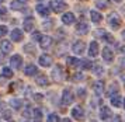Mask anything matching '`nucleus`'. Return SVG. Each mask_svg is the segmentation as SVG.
Returning a JSON list of instances; mask_svg holds the SVG:
<instances>
[{"label": "nucleus", "instance_id": "nucleus-1", "mask_svg": "<svg viewBox=\"0 0 125 122\" xmlns=\"http://www.w3.org/2000/svg\"><path fill=\"white\" fill-rule=\"evenodd\" d=\"M108 22H110V25L113 30H118L119 25H121V17L117 14V13H110V16H108Z\"/></svg>", "mask_w": 125, "mask_h": 122}, {"label": "nucleus", "instance_id": "nucleus-2", "mask_svg": "<svg viewBox=\"0 0 125 122\" xmlns=\"http://www.w3.org/2000/svg\"><path fill=\"white\" fill-rule=\"evenodd\" d=\"M49 6H51V9L55 13H61V11L66 10V3H63L61 0H53V1L49 3Z\"/></svg>", "mask_w": 125, "mask_h": 122}, {"label": "nucleus", "instance_id": "nucleus-3", "mask_svg": "<svg viewBox=\"0 0 125 122\" xmlns=\"http://www.w3.org/2000/svg\"><path fill=\"white\" fill-rule=\"evenodd\" d=\"M73 94H72V91L69 89L63 90V94H62V102L65 104V105H70L72 102H73Z\"/></svg>", "mask_w": 125, "mask_h": 122}, {"label": "nucleus", "instance_id": "nucleus-4", "mask_svg": "<svg viewBox=\"0 0 125 122\" xmlns=\"http://www.w3.org/2000/svg\"><path fill=\"white\" fill-rule=\"evenodd\" d=\"M72 117L74 119H77V121H84V111H83V108L80 105L74 107L73 110H72Z\"/></svg>", "mask_w": 125, "mask_h": 122}, {"label": "nucleus", "instance_id": "nucleus-5", "mask_svg": "<svg viewBox=\"0 0 125 122\" xmlns=\"http://www.w3.org/2000/svg\"><path fill=\"white\" fill-rule=\"evenodd\" d=\"M72 49H73L74 53H77V55H83L86 51V44L83 41H76L72 46Z\"/></svg>", "mask_w": 125, "mask_h": 122}, {"label": "nucleus", "instance_id": "nucleus-6", "mask_svg": "<svg viewBox=\"0 0 125 122\" xmlns=\"http://www.w3.org/2000/svg\"><path fill=\"white\" fill-rule=\"evenodd\" d=\"M21 65H23V58L20 55H14L10 58V66L13 69H21Z\"/></svg>", "mask_w": 125, "mask_h": 122}, {"label": "nucleus", "instance_id": "nucleus-7", "mask_svg": "<svg viewBox=\"0 0 125 122\" xmlns=\"http://www.w3.org/2000/svg\"><path fill=\"white\" fill-rule=\"evenodd\" d=\"M52 38L51 37H48V35H42L40 39V45H41V48L42 49H48V48H51V45H52Z\"/></svg>", "mask_w": 125, "mask_h": 122}, {"label": "nucleus", "instance_id": "nucleus-8", "mask_svg": "<svg viewBox=\"0 0 125 122\" xmlns=\"http://www.w3.org/2000/svg\"><path fill=\"white\" fill-rule=\"evenodd\" d=\"M103 58H104V61L107 62V63H111V62L114 61V52L111 51V48L105 46V48L103 49Z\"/></svg>", "mask_w": 125, "mask_h": 122}, {"label": "nucleus", "instance_id": "nucleus-9", "mask_svg": "<svg viewBox=\"0 0 125 122\" xmlns=\"http://www.w3.org/2000/svg\"><path fill=\"white\" fill-rule=\"evenodd\" d=\"M38 62H40V65H41V66L48 67V66H51V65H52V58H51L49 55L44 53V55H41V56H40Z\"/></svg>", "mask_w": 125, "mask_h": 122}, {"label": "nucleus", "instance_id": "nucleus-10", "mask_svg": "<svg viewBox=\"0 0 125 122\" xmlns=\"http://www.w3.org/2000/svg\"><path fill=\"white\" fill-rule=\"evenodd\" d=\"M10 37H11V39L14 41V42H20L21 39H23V31L21 30H18V28H16V30H13L11 34H10Z\"/></svg>", "mask_w": 125, "mask_h": 122}, {"label": "nucleus", "instance_id": "nucleus-11", "mask_svg": "<svg viewBox=\"0 0 125 122\" xmlns=\"http://www.w3.org/2000/svg\"><path fill=\"white\" fill-rule=\"evenodd\" d=\"M0 48L3 51V53H10V51L13 49V45L10 41H7V39H3L1 42H0Z\"/></svg>", "mask_w": 125, "mask_h": 122}, {"label": "nucleus", "instance_id": "nucleus-12", "mask_svg": "<svg viewBox=\"0 0 125 122\" xmlns=\"http://www.w3.org/2000/svg\"><path fill=\"white\" fill-rule=\"evenodd\" d=\"M10 9H11V10H23V9H25V1L14 0V1L10 3Z\"/></svg>", "mask_w": 125, "mask_h": 122}, {"label": "nucleus", "instance_id": "nucleus-13", "mask_svg": "<svg viewBox=\"0 0 125 122\" xmlns=\"http://www.w3.org/2000/svg\"><path fill=\"white\" fill-rule=\"evenodd\" d=\"M76 32L79 34V35H84V34L89 32V24H86V22H80L77 24V27H76Z\"/></svg>", "mask_w": 125, "mask_h": 122}, {"label": "nucleus", "instance_id": "nucleus-14", "mask_svg": "<svg viewBox=\"0 0 125 122\" xmlns=\"http://www.w3.org/2000/svg\"><path fill=\"white\" fill-rule=\"evenodd\" d=\"M97 53H98V45H97L96 41H93L89 46V56L94 58V56H97Z\"/></svg>", "mask_w": 125, "mask_h": 122}, {"label": "nucleus", "instance_id": "nucleus-15", "mask_svg": "<svg viewBox=\"0 0 125 122\" xmlns=\"http://www.w3.org/2000/svg\"><path fill=\"white\" fill-rule=\"evenodd\" d=\"M93 89H94V93L96 94H101L103 91H104V81L103 80H97L94 86H93Z\"/></svg>", "mask_w": 125, "mask_h": 122}, {"label": "nucleus", "instance_id": "nucleus-16", "mask_svg": "<svg viewBox=\"0 0 125 122\" xmlns=\"http://www.w3.org/2000/svg\"><path fill=\"white\" fill-rule=\"evenodd\" d=\"M111 110L108 108V107H101V110H100V119H107V118L111 117Z\"/></svg>", "mask_w": 125, "mask_h": 122}, {"label": "nucleus", "instance_id": "nucleus-17", "mask_svg": "<svg viewBox=\"0 0 125 122\" xmlns=\"http://www.w3.org/2000/svg\"><path fill=\"white\" fill-rule=\"evenodd\" d=\"M66 65L69 67H77L80 65V61L77 58H72V56H68L66 58Z\"/></svg>", "mask_w": 125, "mask_h": 122}, {"label": "nucleus", "instance_id": "nucleus-18", "mask_svg": "<svg viewBox=\"0 0 125 122\" xmlns=\"http://www.w3.org/2000/svg\"><path fill=\"white\" fill-rule=\"evenodd\" d=\"M62 66H59L58 65L53 70H52V77L55 79V80H62Z\"/></svg>", "mask_w": 125, "mask_h": 122}, {"label": "nucleus", "instance_id": "nucleus-19", "mask_svg": "<svg viewBox=\"0 0 125 122\" xmlns=\"http://www.w3.org/2000/svg\"><path fill=\"white\" fill-rule=\"evenodd\" d=\"M37 11L40 13V16L42 17H48L49 16V9L46 6H42V4H38L37 6Z\"/></svg>", "mask_w": 125, "mask_h": 122}, {"label": "nucleus", "instance_id": "nucleus-20", "mask_svg": "<svg viewBox=\"0 0 125 122\" xmlns=\"http://www.w3.org/2000/svg\"><path fill=\"white\" fill-rule=\"evenodd\" d=\"M62 21L65 22V24H73L74 22V16L72 14V13H65L62 16Z\"/></svg>", "mask_w": 125, "mask_h": 122}, {"label": "nucleus", "instance_id": "nucleus-21", "mask_svg": "<svg viewBox=\"0 0 125 122\" xmlns=\"http://www.w3.org/2000/svg\"><path fill=\"white\" fill-rule=\"evenodd\" d=\"M37 72H38V69H37V66H34V65H28V66L24 69V73H25L27 76H34V74H37Z\"/></svg>", "mask_w": 125, "mask_h": 122}, {"label": "nucleus", "instance_id": "nucleus-22", "mask_svg": "<svg viewBox=\"0 0 125 122\" xmlns=\"http://www.w3.org/2000/svg\"><path fill=\"white\" fill-rule=\"evenodd\" d=\"M90 16H91V21L93 22H100L103 20V16L96 10H91L90 11Z\"/></svg>", "mask_w": 125, "mask_h": 122}, {"label": "nucleus", "instance_id": "nucleus-23", "mask_svg": "<svg viewBox=\"0 0 125 122\" xmlns=\"http://www.w3.org/2000/svg\"><path fill=\"white\" fill-rule=\"evenodd\" d=\"M32 28H34V18H27L24 21V30L30 32V31H32Z\"/></svg>", "mask_w": 125, "mask_h": 122}, {"label": "nucleus", "instance_id": "nucleus-24", "mask_svg": "<svg viewBox=\"0 0 125 122\" xmlns=\"http://www.w3.org/2000/svg\"><path fill=\"white\" fill-rule=\"evenodd\" d=\"M37 84H38V86H48V84H49V81H48L46 76L40 74V76L37 77Z\"/></svg>", "mask_w": 125, "mask_h": 122}, {"label": "nucleus", "instance_id": "nucleus-25", "mask_svg": "<svg viewBox=\"0 0 125 122\" xmlns=\"http://www.w3.org/2000/svg\"><path fill=\"white\" fill-rule=\"evenodd\" d=\"M10 105H11L14 110H20V108L23 107V101L18 100V98H13V100L10 101Z\"/></svg>", "mask_w": 125, "mask_h": 122}, {"label": "nucleus", "instance_id": "nucleus-26", "mask_svg": "<svg viewBox=\"0 0 125 122\" xmlns=\"http://www.w3.org/2000/svg\"><path fill=\"white\" fill-rule=\"evenodd\" d=\"M32 117H34V122H41V117H42V114H41V110L40 108H35L32 110Z\"/></svg>", "mask_w": 125, "mask_h": 122}, {"label": "nucleus", "instance_id": "nucleus-27", "mask_svg": "<svg viewBox=\"0 0 125 122\" xmlns=\"http://www.w3.org/2000/svg\"><path fill=\"white\" fill-rule=\"evenodd\" d=\"M118 91V87H117V84L115 83H113V86H110V90L107 91V95L111 98V97H114V94Z\"/></svg>", "mask_w": 125, "mask_h": 122}, {"label": "nucleus", "instance_id": "nucleus-28", "mask_svg": "<svg viewBox=\"0 0 125 122\" xmlns=\"http://www.w3.org/2000/svg\"><path fill=\"white\" fill-rule=\"evenodd\" d=\"M1 74L7 79H11L13 77V70L10 67H3V70H1Z\"/></svg>", "mask_w": 125, "mask_h": 122}, {"label": "nucleus", "instance_id": "nucleus-29", "mask_svg": "<svg viewBox=\"0 0 125 122\" xmlns=\"http://www.w3.org/2000/svg\"><path fill=\"white\" fill-rule=\"evenodd\" d=\"M80 66L83 67V69H91V67H93V63H91L90 61L84 59V61H80Z\"/></svg>", "mask_w": 125, "mask_h": 122}, {"label": "nucleus", "instance_id": "nucleus-30", "mask_svg": "<svg viewBox=\"0 0 125 122\" xmlns=\"http://www.w3.org/2000/svg\"><path fill=\"white\" fill-rule=\"evenodd\" d=\"M93 72H94V74H97V76H98V74H103V72H104V67H103L101 65H96Z\"/></svg>", "mask_w": 125, "mask_h": 122}, {"label": "nucleus", "instance_id": "nucleus-31", "mask_svg": "<svg viewBox=\"0 0 125 122\" xmlns=\"http://www.w3.org/2000/svg\"><path fill=\"white\" fill-rule=\"evenodd\" d=\"M111 104L114 107H121V100H119V97H111Z\"/></svg>", "mask_w": 125, "mask_h": 122}, {"label": "nucleus", "instance_id": "nucleus-32", "mask_svg": "<svg viewBox=\"0 0 125 122\" xmlns=\"http://www.w3.org/2000/svg\"><path fill=\"white\" fill-rule=\"evenodd\" d=\"M59 117H58V114H49V117H48V122H59Z\"/></svg>", "mask_w": 125, "mask_h": 122}, {"label": "nucleus", "instance_id": "nucleus-33", "mask_svg": "<svg viewBox=\"0 0 125 122\" xmlns=\"http://www.w3.org/2000/svg\"><path fill=\"white\" fill-rule=\"evenodd\" d=\"M24 51H25V52H28V53H35V48L31 44L25 45V46H24Z\"/></svg>", "mask_w": 125, "mask_h": 122}, {"label": "nucleus", "instance_id": "nucleus-34", "mask_svg": "<svg viewBox=\"0 0 125 122\" xmlns=\"http://www.w3.org/2000/svg\"><path fill=\"white\" fill-rule=\"evenodd\" d=\"M103 38L105 39L108 44H113V42H114V38H113V35H111V34H107V32H105V35H104Z\"/></svg>", "mask_w": 125, "mask_h": 122}, {"label": "nucleus", "instance_id": "nucleus-35", "mask_svg": "<svg viewBox=\"0 0 125 122\" xmlns=\"http://www.w3.org/2000/svg\"><path fill=\"white\" fill-rule=\"evenodd\" d=\"M41 37H42V35H41V32H38V31H34L32 35H31V38L32 39H38V41L41 39Z\"/></svg>", "mask_w": 125, "mask_h": 122}, {"label": "nucleus", "instance_id": "nucleus-36", "mask_svg": "<svg viewBox=\"0 0 125 122\" xmlns=\"http://www.w3.org/2000/svg\"><path fill=\"white\" fill-rule=\"evenodd\" d=\"M82 79H84V76H83L82 73H76V74L73 76V80H74V81H80Z\"/></svg>", "mask_w": 125, "mask_h": 122}, {"label": "nucleus", "instance_id": "nucleus-37", "mask_svg": "<svg viewBox=\"0 0 125 122\" xmlns=\"http://www.w3.org/2000/svg\"><path fill=\"white\" fill-rule=\"evenodd\" d=\"M6 34H7V27L6 25H0V37H3Z\"/></svg>", "mask_w": 125, "mask_h": 122}, {"label": "nucleus", "instance_id": "nucleus-38", "mask_svg": "<svg viewBox=\"0 0 125 122\" xmlns=\"http://www.w3.org/2000/svg\"><path fill=\"white\" fill-rule=\"evenodd\" d=\"M107 3H104V1H97V7H98V9H107Z\"/></svg>", "mask_w": 125, "mask_h": 122}, {"label": "nucleus", "instance_id": "nucleus-39", "mask_svg": "<svg viewBox=\"0 0 125 122\" xmlns=\"http://www.w3.org/2000/svg\"><path fill=\"white\" fill-rule=\"evenodd\" d=\"M94 34H96V37H101V38H103V37L105 35V31H104V30H97Z\"/></svg>", "mask_w": 125, "mask_h": 122}, {"label": "nucleus", "instance_id": "nucleus-40", "mask_svg": "<svg viewBox=\"0 0 125 122\" xmlns=\"http://www.w3.org/2000/svg\"><path fill=\"white\" fill-rule=\"evenodd\" d=\"M51 24H52V21H51V20H48L46 22H44V24H42V27L45 28V30H49V28H51Z\"/></svg>", "mask_w": 125, "mask_h": 122}, {"label": "nucleus", "instance_id": "nucleus-41", "mask_svg": "<svg viewBox=\"0 0 125 122\" xmlns=\"http://www.w3.org/2000/svg\"><path fill=\"white\" fill-rule=\"evenodd\" d=\"M3 118L9 121V119L11 118V112H10V111H4V114H3Z\"/></svg>", "mask_w": 125, "mask_h": 122}, {"label": "nucleus", "instance_id": "nucleus-42", "mask_svg": "<svg viewBox=\"0 0 125 122\" xmlns=\"http://www.w3.org/2000/svg\"><path fill=\"white\" fill-rule=\"evenodd\" d=\"M42 98H44V97H42V94H34V100L35 101H41Z\"/></svg>", "mask_w": 125, "mask_h": 122}, {"label": "nucleus", "instance_id": "nucleus-43", "mask_svg": "<svg viewBox=\"0 0 125 122\" xmlns=\"http://www.w3.org/2000/svg\"><path fill=\"white\" fill-rule=\"evenodd\" d=\"M111 122H121V117H119V115H115V117H114V119Z\"/></svg>", "mask_w": 125, "mask_h": 122}, {"label": "nucleus", "instance_id": "nucleus-44", "mask_svg": "<svg viewBox=\"0 0 125 122\" xmlns=\"http://www.w3.org/2000/svg\"><path fill=\"white\" fill-rule=\"evenodd\" d=\"M77 91H79V95H80V97H84V94H86V93H84L86 90H84V89H80V90H77Z\"/></svg>", "mask_w": 125, "mask_h": 122}, {"label": "nucleus", "instance_id": "nucleus-45", "mask_svg": "<svg viewBox=\"0 0 125 122\" xmlns=\"http://www.w3.org/2000/svg\"><path fill=\"white\" fill-rule=\"evenodd\" d=\"M0 14L4 16V14H6V9H0Z\"/></svg>", "mask_w": 125, "mask_h": 122}, {"label": "nucleus", "instance_id": "nucleus-46", "mask_svg": "<svg viewBox=\"0 0 125 122\" xmlns=\"http://www.w3.org/2000/svg\"><path fill=\"white\" fill-rule=\"evenodd\" d=\"M121 80H122V83H124V86H125V74H122V76H121Z\"/></svg>", "mask_w": 125, "mask_h": 122}, {"label": "nucleus", "instance_id": "nucleus-47", "mask_svg": "<svg viewBox=\"0 0 125 122\" xmlns=\"http://www.w3.org/2000/svg\"><path fill=\"white\" fill-rule=\"evenodd\" d=\"M3 107H4V102H1V101H0V111L3 110Z\"/></svg>", "mask_w": 125, "mask_h": 122}, {"label": "nucleus", "instance_id": "nucleus-48", "mask_svg": "<svg viewBox=\"0 0 125 122\" xmlns=\"http://www.w3.org/2000/svg\"><path fill=\"white\" fill-rule=\"evenodd\" d=\"M62 122H72V121H70V119H69V118H65V119H63Z\"/></svg>", "mask_w": 125, "mask_h": 122}, {"label": "nucleus", "instance_id": "nucleus-49", "mask_svg": "<svg viewBox=\"0 0 125 122\" xmlns=\"http://www.w3.org/2000/svg\"><path fill=\"white\" fill-rule=\"evenodd\" d=\"M122 39H124V41H125V30H124V31H122Z\"/></svg>", "mask_w": 125, "mask_h": 122}, {"label": "nucleus", "instance_id": "nucleus-50", "mask_svg": "<svg viewBox=\"0 0 125 122\" xmlns=\"http://www.w3.org/2000/svg\"><path fill=\"white\" fill-rule=\"evenodd\" d=\"M1 58H3V55H1V53H0V61H1Z\"/></svg>", "mask_w": 125, "mask_h": 122}, {"label": "nucleus", "instance_id": "nucleus-51", "mask_svg": "<svg viewBox=\"0 0 125 122\" xmlns=\"http://www.w3.org/2000/svg\"><path fill=\"white\" fill-rule=\"evenodd\" d=\"M3 1H4V0H0V4H1V3H3Z\"/></svg>", "mask_w": 125, "mask_h": 122}, {"label": "nucleus", "instance_id": "nucleus-52", "mask_svg": "<svg viewBox=\"0 0 125 122\" xmlns=\"http://www.w3.org/2000/svg\"><path fill=\"white\" fill-rule=\"evenodd\" d=\"M114 1H122V0H114Z\"/></svg>", "mask_w": 125, "mask_h": 122}, {"label": "nucleus", "instance_id": "nucleus-53", "mask_svg": "<svg viewBox=\"0 0 125 122\" xmlns=\"http://www.w3.org/2000/svg\"><path fill=\"white\" fill-rule=\"evenodd\" d=\"M124 108H125V98H124Z\"/></svg>", "mask_w": 125, "mask_h": 122}]
</instances>
